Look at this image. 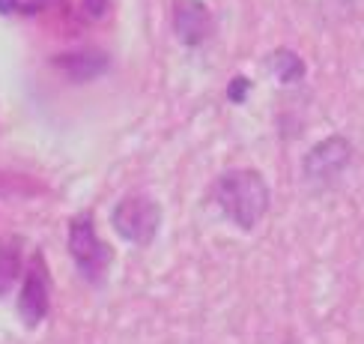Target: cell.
<instances>
[{"mask_svg": "<svg viewBox=\"0 0 364 344\" xmlns=\"http://www.w3.org/2000/svg\"><path fill=\"white\" fill-rule=\"evenodd\" d=\"M173 33L186 48H203L215 33V19L203 0H173Z\"/></svg>", "mask_w": 364, "mask_h": 344, "instance_id": "6", "label": "cell"}, {"mask_svg": "<svg viewBox=\"0 0 364 344\" xmlns=\"http://www.w3.org/2000/svg\"><path fill=\"white\" fill-rule=\"evenodd\" d=\"M21 9L18 0H0V15H15Z\"/></svg>", "mask_w": 364, "mask_h": 344, "instance_id": "12", "label": "cell"}, {"mask_svg": "<svg viewBox=\"0 0 364 344\" xmlns=\"http://www.w3.org/2000/svg\"><path fill=\"white\" fill-rule=\"evenodd\" d=\"M48 284H51V276L45 269L42 251H33L21 281V296H18V318L30 329H36L45 320V314H48Z\"/></svg>", "mask_w": 364, "mask_h": 344, "instance_id": "5", "label": "cell"}, {"mask_svg": "<svg viewBox=\"0 0 364 344\" xmlns=\"http://www.w3.org/2000/svg\"><path fill=\"white\" fill-rule=\"evenodd\" d=\"M24 254H21V239L9 236L0 243V296L12 291V284L21 278Z\"/></svg>", "mask_w": 364, "mask_h": 344, "instance_id": "8", "label": "cell"}, {"mask_svg": "<svg viewBox=\"0 0 364 344\" xmlns=\"http://www.w3.org/2000/svg\"><path fill=\"white\" fill-rule=\"evenodd\" d=\"M114 231L132 246H149L161 228V207L149 194H126L111 213Z\"/></svg>", "mask_w": 364, "mask_h": 344, "instance_id": "3", "label": "cell"}, {"mask_svg": "<svg viewBox=\"0 0 364 344\" xmlns=\"http://www.w3.org/2000/svg\"><path fill=\"white\" fill-rule=\"evenodd\" d=\"M108 0H84V15L90 21H99V19H105L108 15Z\"/></svg>", "mask_w": 364, "mask_h": 344, "instance_id": "11", "label": "cell"}, {"mask_svg": "<svg viewBox=\"0 0 364 344\" xmlns=\"http://www.w3.org/2000/svg\"><path fill=\"white\" fill-rule=\"evenodd\" d=\"M353 144L343 135H328L320 144H314L305 159H301V174L311 186H331L335 179L350 168L353 162Z\"/></svg>", "mask_w": 364, "mask_h": 344, "instance_id": "4", "label": "cell"}, {"mask_svg": "<svg viewBox=\"0 0 364 344\" xmlns=\"http://www.w3.org/2000/svg\"><path fill=\"white\" fill-rule=\"evenodd\" d=\"M251 78H245V75H236V78H230V84H227V99H230L233 105H242L248 99L251 93Z\"/></svg>", "mask_w": 364, "mask_h": 344, "instance_id": "10", "label": "cell"}, {"mask_svg": "<svg viewBox=\"0 0 364 344\" xmlns=\"http://www.w3.org/2000/svg\"><path fill=\"white\" fill-rule=\"evenodd\" d=\"M69 254L75 266H78V273L93 288H102L105 276H108V266H111V246L102 243L96 221L90 213H81L69 221Z\"/></svg>", "mask_w": 364, "mask_h": 344, "instance_id": "2", "label": "cell"}, {"mask_svg": "<svg viewBox=\"0 0 364 344\" xmlns=\"http://www.w3.org/2000/svg\"><path fill=\"white\" fill-rule=\"evenodd\" d=\"M212 201L221 209L227 221H233L239 231H254L272 207V192L260 171L254 168H233L224 171L212 183Z\"/></svg>", "mask_w": 364, "mask_h": 344, "instance_id": "1", "label": "cell"}, {"mask_svg": "<svg viewBox=\"0 0 364 344\" xmlns=\"http://www.w3.org/2000/svg\"><path fill=\"white\" fill-rule=\"evenodd\" d=\"M54 66L63 69V75L72 81H90L111 66V57L105 51H72V54H57Z\"/></svg>", "mask_w": 364, "mask_h": 344, "instance_id": "7", "label": "cell"}, {"mask_svg": "<svg viewBox=\"0 0 364 344\" xmlns=\"http://www.w3.org/2000/svg\"><path fill=\"white\" fill-rule=\"evenodd\" d=\"M266 66H269V72L275 75L281 84H299L301 78H305V72H308L305 60H301L293 48H278V51H272V54L266 57Z\"/></svg>", "mask_w": 364, "mask_h": 344, "instance_id": "9", "label": "cell"}]
</instances>
